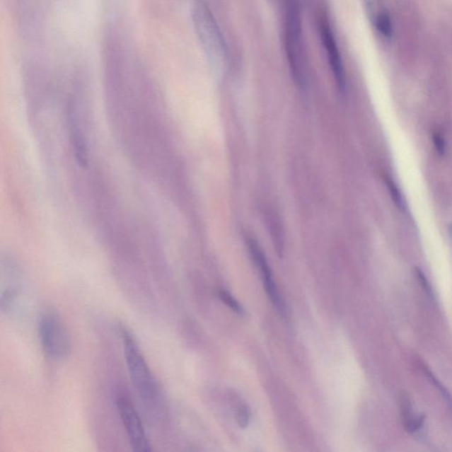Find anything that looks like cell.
Here are the masks:
<instances>
[{"mask_svg": "<svg viewBox=\"0 0 452 452\" xmlns=\"http://www.w3.org/2000/svg\"><path fill=\"white\" fill-rule=\"evenodd\" d=\"M122 337L124 355L128 372L139 396L144 405L151 410H161L163 398L158 382L153 376L144 355L133 334L127 327H120Z\"/></svg>", "mask_w": 452, "mask_h": 452, "instance_id": "6da1fadb", "label": "cell"}, {"mask_svg": "<svg viewBox=\"0 0 452 452\" xmlns=\"http://www.w3.org/2000/svg\"><path fill=\"white\" fill-rule=\"evenodd\" d=\"M193 21L195 30L209 62L216 69H225L228 60L226 42L211 9L202 0H197L195 3Z\"/></svg>", "mask_w": 452, "mask_h": 452, "instance_id": "7a4b0ae2", "label": "cell"}, {"mask_svg": "<svg viewBox=\"0 0 452 452\" xmlns=\"http://www.w3.org/2000/svg\"><path fill=\"white\" fill-rule=\"evenodd\" d=\"M38 333L42 351L50 359L62 361L69 357L72 348L71 337L58 313L53 309L42 313Z\"/></svg>", "mask_w": 452, "mask_h": 452, "instance_id": "3957f363", "label": "cell"}, {"mask_svg": "<svg viewBox=\"0 0 452 452\" xmlns=\"http://www.w3.org/2000/svg\"><path fill=\"white\" fill-rule=\"evenodd\" d=\"M116 405L133 450L137 452L152 451L151 441L133 402L126 395L121 394L117 397Z\"/></svg>", "mask_w": 452, "mask_h": 452, "instance_id": "277c9868", "label": "cell"}, {"mask_svg": "<svg viewBox=\"0 0 452 452\" xmlns=\"http://www.w3.org/2000/svg\"><path fill=\"white\" fill-rule=\"evenodd\" d=\"M248 245L253 259H254L256 265H257L260 270H261L263 284H265V288L270 301L275 306V308L277 309V311L280 313V315H282L283 318H286L287 311L286 304H284L282 297L280 296L279 291H277L276 284L274 282L272 270L270 269L265 255H263L261 249H260L259 245L256 244L254 241L251 240V238L248 240Z\"/></svg>", "mask_w": 452, "mask_h": 452, "instance_id": "5b68a950", "label": "cell"}, {"mask_svg": "<svg viewBox=\"0 0 452 452\" xmlns=\"http://www.w3.org/2000/svg\"><path fill=\"white\" fill-rule=\"evenodd\" d=\"M321 35L337 87L340 91L344 92L345 85H347L344 65L332 28L326 20L323 21V23H321Z\"/></svg>", "mask_w": 452, "mask_h": 452, "instance_id": "8992f818", "label": "cell"}, {"mask_svg": "<svg viewBox=\"0 0 452 452\" xmlns=\"http://www.w3.org/2000/svg\"><path fill=\"white\" fill-rule=\"evenodd\" d=\"M366 13L373 28L383 37H393V23L389 12L383 6L381 0H365Z\"/></svg>", "mask_w": 452, "mask_h": 452, "instance_id": "52a82bcc", "label": "cell"}, {"mask_svg": "<svg viewBox=\"0 0 452 452\" xmlns=\"http://www.w3.org/2000/svg\"><path fill=\"white\" fill-rule=\"evenodd\" d=\"M404 410V423L405 429L408 432L416 433L422 428L424 424V418L423 416H416L414 412L411 411L410 407L408 405H405Z\"/></svg>", "mask_w": 452, "mask_h": 452, "instance_id": "ba28073f", "label": "cell"}, {"mask_svg": "<svg viewBox=\"0 0 452 452\" xmlns=\"http://www.w3.org/2000/svg\"><path fill=\"white\" fill-rule=\"evenodd\" d=\"M219 295L220 300H221L224 302V303H225L227 306V307H229L231 309V311L236 313V314L238 315L244 314L243 308H242L241 305L238 303V302L236 300H235L233 295L228 293V291L226 290H220Z\"/></svg>", "mask_w": 452, "mask_h": 452, "instance_id": "9c48e42d", "label": "cell"}, {"mask_svg": "<svg viewBox=\"0 0 452 452\" xmlns=\"http://www.w3.org/2000/svg\"><path fill=\"white\" fill-rule=\"evenodd\" d=\"M236 419L238 425L240 426L241 429L247 428L249 425V422H250V410H249L247 405H241V407L238 409Z\"/></svg>", "mask_w": 452, "mask_h": 452, "instance_id": "30bf717a", "label": "cell"}, {"mask_svg": "<svg viewBox=\"0 0 452 452\" xmlns=\"http://www.w3.org/2000/svg\"><path fill=\"white\" fill-rule=\"evenodd\" d=\"M423 369V371L426 373V375L429 376V378L431 382L435 384L437 389L440 390L441 394L443 395L444 398H446V400L448 402V404H452L451 397L449 393L446 390V388H444L442 384L439 383V381H437L435 376H433V373L429 371L428 369Z\"/></svg>", "mask_w": 452, "mask_h": 452, "instance_id": "8fae6325", "label": "cell"}, {"mask_svg": "<svg viewBox=\"0 0 452 452\" xmlns=\"http://www.w3.org/2000/svg\"><path fill=\"white\" fill-rule=\"evenodd\" d=\"M386 181L388 185V187H389V190H390V194L393 195L395 202H397L398 207H402V206H403V202H402L400 191L398 190V188L395 186L393 181L389 179V178H386Z\"/></svg>", "mask_w": 452, "mask_h": 452, "instance_id": "7c38bea8", "label": "cell"}, {"mask_svg": "<svg viewBox=\"0 0 452 452\" xmlns=\"http://www.w3.org/2000/svg\"><path fill=\"white\" fill-rule=\"evenodd\" d=\"M416 274H417L419 280L421 281V284H422V287L424 288V289L426 290L427 293H428L430 295V296H433V293H432L431 288H430V284L428 282V280H427V279L424 277V275H423V274L421 272V270H416Z\"/></svg>", "mask_w": 452, "mask_h": 452, "instance_id": "4fadbf2b", "label": "cell"}, {"mask_svg": "<svg viewBox=\"0 0 452 452\" xmlns=\"http://www.w3.org/2000/svg\"><path fill=\"white\" fill-rule=\"evenodd\" d=\"M433 137L437 151H439L440 154H443V153L444 152V141L443 140V138L441 137V135L439 134H434Z\"/></svg>", "mask_w": 452, "mask_h": 452, "instance_id": "5bb4252c", "label": "cell"}]
</instances>
